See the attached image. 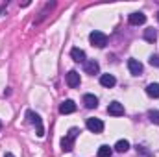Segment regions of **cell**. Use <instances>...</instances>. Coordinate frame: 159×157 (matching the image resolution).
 I'll return each instance as SVG.
<instances>
[{
	"label": "cell",
	"mask_w": 159,
	"mask_h": 157,
	"mask_svg": "<svg viewBox=\"0 0 159 157\" xmlns=\"http://www.w3.org/2000/svg\"><path fill=\"white\" fill-rule=\"evenodd\" d=\"M78 135H80L78 128H70L69 133L61 139V150H63V152H72V150H74V141H76Z\"/></svg>",
	"instance_id": "cell-1"
},
{
	"label": "cell",
	"mask_w": 159,
	"mask_h": 157,
	"mask_svg": "<svg viewBox=\"0 0 159 157\" xmlns=\"http://www.w3.org/2000/svg\"><path fill=\"white\" fill-rule=\"evenodd\" d=\"M89 41H91L93 46H96V48H104V46L107 44V35L102 34V32H91Z\"/></svg>",
	"instance_id": "cell-2"
},
{
	"label": "cell",
	"mask_w": 159,
	"mask_h": 157,
	"mask_svg": "<svg viewBox=\"0 0 159 157\" xmlns=\"http://www.w3.org/2000/svg\"><path fill=\"white\" fill-rule=\"evenodd\" d=\"M26 117H28V120H30V124H34V126L37 128V135L43 137V135H44V128H43L41 117L35 113V111H26Z\"/></svg>",
	"instance_id": "cell-3"
},
{
	"label": "cell",
	"mask_w": 159,
	"mask_h": 157,
	"mask_svg": "<svg viewBox=\"0 0 159 157\" xmlns=\"http://www.w3.org/2000/svg\"><path fill=\"white\" fill-rule=\"evenodd\" d=\"M87 129L93 133H102L104 131V122L100 118H87Z\"/></svg>",
	"instance_id": "cell-4"
},
{
	"label": "cell",
	"mask_w": 159,
	"mask_h": 157,
	"mask_svg": "<svg viewBox=\"0 0 159 157\" xmlns=\"http://www.w3.org/2000/svg\"><path fill=\"white\" fill-rule=\"evenodd\" d=\"M128 20H129L131 26H141V24L146 22V15L141 13V11H135V13H131V15L128 17Z\"/></svg>",
	"instance_id": "cell-5"
},
{
	"label": "cell",
	"mask_w": 159,
	"mask_h": 157,
	"mask_svg": "<svg viewBox=\"0 0 159 157\" xmlns=\"http://www.w3.org/2000/svg\"><path fill=\"white\" fill-rule=\"evenodd\" d=\"M107 113L113 115V117H120V115H124V105L120 102H111L107 105Z\"/></svg>",
	"instance_id": "cell-6"
},
{
	"label": "cell",
	"mask_w": 159,
	"mask_h": 157,
	"mask_svg": "<svg viewBox=\"0 0 159 157\" xmlns=\"http://www.w3.org/2000/svg\"><path fill=\"white\" fill-rule=\"evenodd\" d=\"M128 69H129V72H131L133 76L143 74V63L137 61V59H129V61H128Z\"/></svg>",
	"instance_id": "cell-7"
},
{
	"label": "cell",
	"mask_w": 159,
	"mask_h": 157,
	"mask_svg": "<svg viewBox=\"0 0 159 157\" xmlns=\"http://www.w3.org/2000/svg\"><path fill=\"white\" fill-rule=\"evenodd\" d=\"M76 111V104L72 102V100H65L61 105H59V113L61 115H70V113H74Z\"/></svg>",
	"instance_id": "cell-8"
},
{
	"label": "cell",
	"mask_w": 159,
	"mask_h": 157,
	"mask_svg": "<svg viewBox=\"0 0 159 157\" xmlns=\"http://www.w3.org/2000/svg\"><path fill=\"white\" fill-rule=\"evenodd\" d=\"M80 74L76 72V70H70L69 74H67V85L70 87V89H76V87H80Z\"/></svg>",
	"instance_id": "cell-9"
},
{
	"label": "cell",
	"mask_w": 159,
	"mask_h": 157,
	"mask_svg": "<svg viewBox=\"0 0 159 157\" xmlns=\"http://www.w3.org/2000/svg\"><path fill=\"white\" fill-rule=\"evenodd\" d=\"M98 70H100V65H98V61H94V59H91V61H85V72H87V74L94 76V74H98Z\"/></svg>",
	"instance_id": "cell-10"
},
{
	"label": "cell",
	"mask_w": 159,
	"mask_h": 157,
	"mask_svg": "<svg viewBox=\"0 0 159 157\" xmlns=\"http://www.w3.org/2000/svg\"><path fill=\"white\" fill-rule=\"evenodd\" d=\"M83 105H85L87 109H94V107L98 105V98H96L94 94H85V96H83Z\"/></svg>",
	"instance_id": "cell-11"
},
{
	"label": "cell",
	"mask_w": 159,
	"mask_h": 157,
	"mask_svg": "<svg viewBox=\"0 0 159 157\" xmlns=\"http://www.w3.org/2000/svg\"><path fill=\"white\" fill-rule=\"evenodd\" d=\"M70 57L76 61V63H85V52L81 48H72L70 50Z\"/></svg>",
	"instance_id": "cell-12"
},
{
	"label": "cell",
	"mask_w": 159,
	"mask_h": 157,
	"mask_svg": "<svg viewBox=\"0 0 159 157\" xmlns=\"http://www.w3.org/2000/svg\"><path fill=\"white\" fill-rule=\"evenodd\" d=\"M100 83H102L104 87L111 89V87H115L117 79H115V76H111V74H102V76H100Z\"/></svg>",
	"instance_id": "cell-13"
},
{
	"label": "cell",
	"mask_w": 159,
	"mask_h": 157,
	"mask_svg": "<svg viewBox=\"0 0 159 157\" xmlns=\"http://www.w3.org/2000/svg\"><path fill=\"white\" fill-rule=\"evenodd\" d=\"M146 94L150 98H159V83H150L146 87Z\"/></svg>",
	"instance_id": "cell-14"
},
{
	"label": "cell",
	"mask_w": 159,
	"mask_h": 157,
	"mask_svg": "<svg viewBox=\"0 0 159 157\" xmlns=\"http://www.w3.org/2000/svg\"><path fill=\"white\" fill-rule=\"evenodd\" d=\"M115 150H117L119 154L128 152V150H129V142H128L126 139H120V141H117V144H115Z\"/></svg>",
	"instance_id": "cell-15"
},
{
	"label": "cell",
	"mask_w": 159,
	"mask_h": 157,
	"mask_svg": "<svg viewBox=\"0 0 159 157\" xmlns=\"http://www.w3.org/2000/svg\"><path fill=\"white\" fill-rule=\"evenodd\" d=\"M144 39L148 41V43H156L157 41V30H154V28L144 30Z\"/></svg>",
	"instance_id": "cell-16"
},
{
	"label": "cell",
	"mask_w": 159,
	"mask_h": 157,
	"mask_svg": "<svg viewBox=\"0 0 159 157\" xmlns=\"http://www.w3.org/2000/svg\"><path fill=\"white\" fill-rule=\"evenodd\" d=\"M113 155V150L107 146V144H102L100 148H98V157H111Z\"/></svg>",
	"instance_id": "cell-17"
},
{
	"label": "cell",
	"mask_w": 159,
	"mask_h": 157,
	"mask_svg": "<svg viewBox=\"0 0 159 157\" xmlns=\"http://www.w3.org/2000/svg\"><path fill=\"white\" fill-rule=\"evenodd\" d=\"M54 6H56V4H54V2H50V4H46V6H44V9H43V11H41V13H39V19H37V20H35V24H39L41 20H43V19H44V17H46V15H48V11H50V9H52V7H54Z\"/></svg>",
	"instance_id": "cell-18"
},
{
	"label": "cell",
	"mask_w": 159,
	"mask_h": 157,
	"mask_svg": "<svg viewBox=\"0 0 159 157\" xmlns=\"http://www.w3.org/2000/svg\"><path fill=\"white\" fill-rule=\"evenodd\" d=\"M148 118L154 124H159V111H148Z\"/></svg>",
	"instance_id": "cell-19"
},
{
	"label": "cell",
	"mask_w": 159,
	"mask_h": 157,
	"mask_svg": "<svg viewBox=\"0 0 159 157\" xmlns=\"http://www.w3.org/2000/svg\"><path fill=\"white\" fill-rule=\"evenodd\" d=\"M150 65H152V67H157V69H159V56H157V54L150 57Z\"/></svg>",
	"instance_id": "cell-20"
},
{
	"label": "cell",
	"mask_w": 159,
	"mask_h": 157,
	"mask_svg": "<svg viewBox=\"0 0 159 157\" xmlns=\"http://www.w3.org/2000/svg\"><path fill=\"white\" fill-rule=\"evenodd\" d=\"M137 154H143L144 157H152L148 152H146V148H144V146H139V144H137Z\"/></svg>",
	"instance_id": "cell-21"
},
{
	"label": "cell",
	"mask_w": 159,
	"mask_h": 157,
	"mask_svg": "<svg viewBox=\"0 0 159 157\" xmlns=\"http://www.w3.org/2000/svg\"><path fill=\"white\" fill-rule=\"evenodd\" d=\"M4 157H15V155H13L11 152H7V154H4Z\"/></svg>",
	"instance_id": "cell-22"
},
{
	"label": "cell",
	"mask_w": 159,
	"mask_h": 157,
	"mask_svg": "<svg viewBox=\"0 0 159 157\" xmlns=\"http://www.w3.org/2000/svg\"><path fill=\"white\" fill-rule=\"evenodd\" d=\"M157 20H159V15H157Z\"/></svg>",
	"instance_id": "cell-23"
},
{
	"label": "cell",
	"mask_w": 159,
	"mask_h": 157,
	"mask_svg": "<svg viewBox=\"0 0 159 157\" xmlns=\"http://www.w3.org/2000/svg\"><path fill=\"white\" fill-rule=\"evenodd\" d=\"M0 128H2V124H0Z\"/></svg>",
	"instance_id": "cell-24"
}]
</instances>
